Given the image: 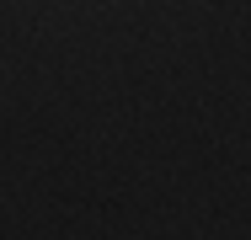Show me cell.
<instances>
[]
</instances>
